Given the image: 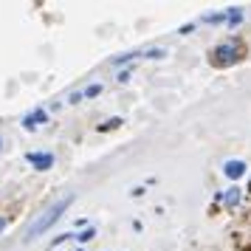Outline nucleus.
Listing matches in <instances>:
<instances>
[{
    "label": "nucleus",
    "instance_id": "obj_1",
    "mask_svg": "<svg viewBox=\"0 0 251 251\" xmlns=\"http://www.w3.org/2000/svg\"><path fill=\"white\" fill-rule=\"evenodd\" d=\"M71 201H74V195H65V198H59V201H57L54 206H48L46 212H43V215H40V217L34 220V223L28 226V231H25V243L37 240V237H40V234H43V231H46L48 226H54V223L59 220V215H62V212H65V209L71 206Z\"/></svg>",
    "mask_w": 251,
    "mask_h": 251
},
{
    "label": "nucleus",
    "instance_id": "obj_2",
    "mask_svg": "<svg viewBox=\"0 0 251 251\" xmlns=\"http://www.w3.org/2000/svg\"><path fill=\"white\" fill-rule=\"evenodd\" d=\"M215 65H228V62H234L237 59V46L234 43H223V46L215 48Z\"/></svg>",
    "mask_w": 251,
    "mask_h": 251
},
{
    "label": "nucleus",
    "instance_id": "obj_3",
    "mask_svg": "<svg viewBox=\"0 0 251 251\" xmlns=\"http://www.w3.org/2000/svg\"><path fill=\"white\" fill-rule=\"evenodd\" d=\"M25 158H28V164L37 167V170H48V167L54 164V155H48V152H28Z\"/></svg>",
    "mask_w": 251,
    "mask_h": 251
},
{
    "label": "nucleus",
    "instance_id": "obj_4",
    "mask_svg": "<svg viewBox=\"0 0 251 251\" xmlns=\"http://www.w3.org/2000/svg\"><path fill=\"white\" fill-rule=\"evenodd\" d=\"M223 172H226L228 178L234 181V178H240V175H246V164H243V161H226Z\"/></svg>",
    "mask_w": 251,
    "mask_h": 251
},
{
    "label": "nucleus",
    "instance_id": "obj_5",
    "mask_svg": "<svg viewBox=\"0 0 251 251\" xmlns=\"http://www.w3.org/2000/svg\"><path fill=\"white\" fill-rule=\"evenodd\" d=\"M40 122H46V113H43V110H34L31 116H25V119H23V127H25V130H34Z\"/></svg>",
    "mask_w": 251,
    "mask_h": 251
},
{
    "label": "nucleus",
    "instance_id": "obj_6",
    "mask_svg": "<svg viewBox=\"0 0 251 251\" xmlns=\"http://www.w3.org/2000/svg\"><path fill=\"white\" fill-rule=\"evenodd\" d=\"M237 203H240V189L234 186V189H228V192H226V206H231V209H234Z\"/></svg>",
    "mask_w": 251,
    "mask_h": 251
},
{
    "label": "nucleus",
    "instance_id": "obj_7",
    "mask_svg": "<svg viewBox=\"0 0 251 251\" xmlns=\"http://www.w3.org/2000/svg\"><path fill=\"white\" fill-rule=\"evenodd\" d=\"M240 20H243V14H240V9H228V14H226V23H228V25H237Z\"/></svg>",
    "mask_w": 251,
    "mask_h": 251
},
{
    "label": "nucleus",
    "instance_id": "obj_8",
    "mask_svg": "<svg viewBox=\"0 0 251 251\" xmlns=\"http://www.w3.org/2000/svg\"><path fill=\"white\" fill-rule=\"evenodd\" d=\"M119 125H122V119H110V122L99 125V130H102V133H107V130H113V127H119Z\"/></svg>",
    "mask_w": 251,
    "mask_h": 251
},
{
    "label": "nucleus",
    "instance_id": "obj_9",
    "mask_svg": "<svg viewBox=\"0 0 251 251\" xmlns=\"http://www.w3.org/2000/svg\"><path fill=\"white\" fill-rule=\"evenodd\" d=\"M102 93V85H88L85 88V96H99Z\"/></svg>",
    "mask_w": 251,
    "mask_h": 251
},
{
    "label": "nucleus",
    "instance_id": "obj_10",
    "mask_svg": "<svg viewBox=\"0 0 251 251\" xmlns=\"http://www.w3.org/2000/svg\"><path fill=\"white\" fill-rule=\"evenodd\" d=\"M144 57H150V59H161V57H167V54H164V51H161V48H152V51H147V54H144Z\"/></svg>",
    "mask_w": 251,
    "mask_h": 251
},
{
    "label": "nucleus",
    "instance_id": "obj_11",
    "mask_svg": "<svg viewBox=\"0 0 251 251\" xmlns=\"http://www.w3.org/2000/svg\"><path fill=\"white\" fill-rule=\"evenodd\" d=\"M91 237H93V228H85L82 234H76V240H79V243H88Z\"/></svg>",
    "mask_w": 251,
    "mask_h": 251
},
{
    "label": "nucleus",
    "instance_id": "obj_12",
    "mask_svg": "<svg viewBox=\"0 0 251 251\" xmlns=\"http://www.w3.org/2000/svg\"><path fill=\"white\" fill-rule=\"evenodd\" d=\"M3 228H6V217H0V231H3Z\"/></svg>",
    "mask_w": 251,
    "mask_h": 251
}]
</instances>
